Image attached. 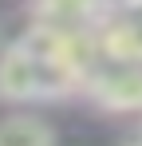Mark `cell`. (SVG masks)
<instances>
[{"instance_id": "6da1fadb", "label": "cell", "mask_w": 142, "mask_h": 146, "mask_svg": "<svg viewBox=\"0 0 142 146\" xmlns=\"http://www.w3.org/2000/svg\"><path fill=\"white\" fill-rule=\"evenodd\" d=\"M83 91L107 107V111H122L134 115L142 111V63H111V67H95L83 83Z\"/></svg>"}, {"instance_id": "7a4b0ae2", "label": "cell", "mask_w": 142, "mask_h": 146, "mask_svg": "<svg viewBox=\"0 0 142 146\" xmlns=\"http://www.w3.org/2000/svg\"><path fill=\"white\" fill-rule=\"evenodd\" d=\"M0 146H55V130L36 115L0 119Z\"/></svg>"}, {"instance_id": "3957f363", "label": "cell", "mask_w": 142, "mask_h": 146, "mask_svg": "<svg viewBox=\"0 0 142 146\" xmlns=\"http://www.w3.org/2000/svg\"><path fill=\"white\" fill-rule=\"evenodd\" d=\"M126 146H142V130H138V134H134V138H130Z\"/></svg>"}]
</instances>
